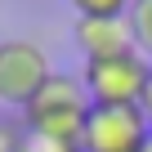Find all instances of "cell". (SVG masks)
<instances>
[{"instance_id":"7a4b0ae2","label":"cell","mask_w":152,"mask_h":152,"mask_svg":"<svg viewBox=\"0 0 152 152\" xmlns=\"http://www.w3.org/2000/svg\"><path fill=\"white\" fill-rule=\"evenodd\" d=\"M148 58L143 54H116L81 67V85L94 107H139L143 85H148Z\"/></svg>"},{"instance_id":"52a82bcc","label":"cell","mask_w":152,"mask_h":152,"mask_svg":"<svg viewBox=\"0 0 152 152\" xmlns=\"http://www.w3.org/2000/svg\"><path fill=\"white\" fill-rule=\"evenodd\" d=\"M134 0H72L76 18H125Z\"/></svg>"},{"instance_id":"8992f818","label":"cell","mask_w":152,"mask_h":152,"mask_svg":"<svg viewBox=\"0 0 152 152\" xmlns=\"http://www.w3.org/2000/svg\"><path fill=\"white\" fill-rule=\"evenodd\" d=\"M130 31H134V49L152 63V0H134L130 14H125Z\"/></svg>"},{"instance_id":"5b68a950","label":"cell","mask_w":152,"mask_h":152,"mask_svg":"<svg viewBox=\"0 0 152 152\" xmlns=\"http://www.w3.org/2000/svg\"><path fill=\"white\" fill-rule=\"evenodd\" d=\"M72 40H76V49L85 54V63L116 58V54H139L134 49V31H130L125 18H76Z\"/></svg>"},{"instance_id":"ba28073f","label":"cell","mask_w":152,"mask_h":152,"mask_svg":"<svg viewBox=\"0 0 152 152\" xmlns=\"http://www.w3.org/2000/svg\"><path fill=\"white\" fill-rule=\"evenodd\" d=\"M18 152H81L76 143H63V139H45V134H31V130H23V139H18Z\"/></svg>"},{"instance_id":"9c48e42d","label":"cell","mask_w":152,"mask_h":152,"mask_svg":"<svg viewBox=\"0 0 152 152\" xmlns=\"http://www.w3.org/2000/svg\"><path fill=\"white\" fill-rule=\"evenodd\" d=\"M18 139H23V130H18V125L0 121V152H18Z\"/></svg>"},{"instance_id":"6da1fadb","label":"cell","mask_w":152,"mask_h":152,"mask_svg":"<svg viewBox=\"0 0 152 152\" xmlns=\"http://www.w3.org/2000/svg\"><path fill=\"white\" fill-rule=\"evenodd\" d=\"M90 94L81 85V76H67V72H54L49 81L40 85V94L23 107V121L31 134H45V139H63V143H81V125L90 116Z\"/></svg>"},{"instance_id":"277c9868","label":"cell","mask_w":152,"mask_h":152,"mask_svg":"<svg viewBox=\"0 0 152 152\" xmlns=\"http://www.w3.org/2000/svg\"><path fill=\"white\" fill-rule=\"evenodd\" d=\"M152 139L139 107H90L81 125V152H143Z\"/></svg>"},{"instance_id":"30bf717a","label":"cell","mask_w":152,"mask_h":152,"mask_svg":"<svg viewBox=\"0 0 152 152\" xmlns=\"http://www.w3.org/2000/svg\"><path fill=\"white\" fill-rule=\"evenodd\" d=\"M139 112H143V121H148V130H152V67H148V85H143V99H139Z\"/></svg>"},{"instance_id":"3957f363","label":"cell","mask_w":152,"mask_h":152,"mask_svg":"<svg viewBox=\"0 0 152 152\" xmlns=\"http://www.w3.org/2000/svg\"><path fill=\"white\" fill-rule=\"evenodd\" d=\"M49 76H54L49 54L36 40H0V103L5 107H27Z\"/></svg>"},{"instance_id":"8fae6325","label":"cell","mask_w":152,"mask_h":152,"mask_svg":"<svg viewBox=\"0 0 152 152\" xmlns=\"http://www.w3.org/2000/svg\"><path fill=\"white\" fill-rule=\"evenodd\" d=\"M143 152H152V139H148V148H143Z\"/></svg>"}]
</instances>
